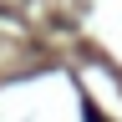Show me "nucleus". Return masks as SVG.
Instances as JSON below:
<instances>
[{"label": "nucleus", "instance_id": "1", "mask_svg": "<svg viewBox=\"0 0 122 122\" xmlns=\"http://www.w3.org/2000/svg\"><path fill=\"white\" fill-rule=\"evenodd\" d=\"M86 122H102V117H97V107H92V102H86Z\"/></svg>", "mask_w": 122, "mask_h": 122}]
</instances>
